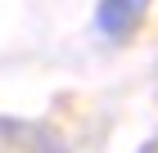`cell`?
<instances>
[{
	"label": "cell",
	"instance_id": "cell-1",
	"mask_svg": "<svg viewBox=\"0 0 158 153\" xmlns=\"http://www.w3.org/2000/svg\"><path fill=\"white\" fill-rule=\"evenodd\" d=\"M149 9V0H99V9H95V23L104 36H127L140 18H145Z\"/></svg>",
	"mask_w": 158,
	"mask_h": 153
},
{
	"label": "cell",
	"instance_id": "cell-3",
	"mask_svg": "<svg viewBox=\"0 0 158 153\" xmlns=\"http://www.w3.org/2000/svg\"><path fill=\"white\" fill-rule=\"evenodd\" d=\"M140 153H158V140H149V144H145V149H140Z\"/></svg>",
	"mask_w": 158,
	"mask_h": 153
},
{
	"label": "cell",
	"instance_id": "cell-2",
	"mask_svg": "<svg viewBox=\"0 0 158 153\" xmlns=\"http://www.w3.org/2000/svg\"><path fill=\"white\" fill-rule=\"evenodd\" d=\"M0 126L9 131L23 149H32V153H68V144H63L54 131H45V126H14V122H0Z\"/></svg>",
	"mask_w": 158,
	"mask_h": 153
}]
</instances>
